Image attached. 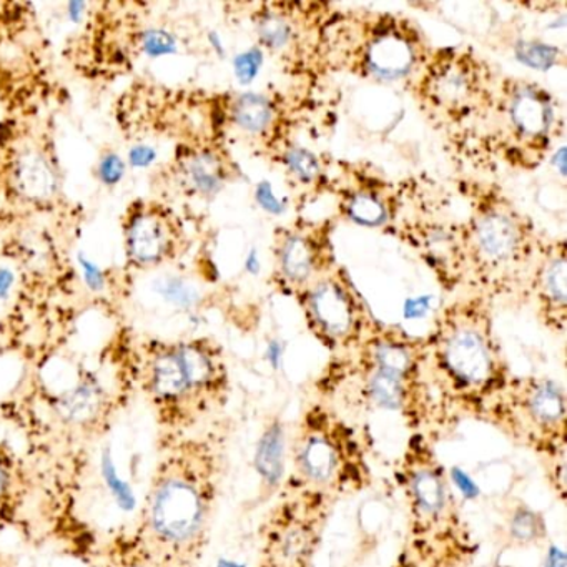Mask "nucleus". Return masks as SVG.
Instances as JSON below:
<instances>
[{
	"instance_id": "1",
	"label": "nucleus",
	"mask_w": 567,
	"mask_h": 567,
	"mask_svg": "<svg viewBox=\"0 0 567 567\" xmlns=\"http://www.w3.org/2000/svg\"><path fill=\"white\" fill-rule=\"evenodd\" d=\"M137 396L134 338H118L95 363L58 353L29 364L0 400V420L21 441L35 484L39 543H52L87 563L95 536L82 499L95 450Z\"/></svg>"
},
{
	"instance_id": "2",
	"label": "nucleus",
	"mask_w": 567,
	"mask_h": 567,
	"mask_svg": "<svg viewBox=\"0 0 567 567\" xmlns=\"http://www.w3.org/2000/svg\"><path fill=\"white\" fill-rule=\"evenodd\" d=\"M234 433V420L224 414L200 430L155 441L157 460L132 527L172 567H198L207 554Z\"/></svg>"
},
{
	"instance_id": "3",
	"label": "nucleus",
	"mask_w": 567,
	"mask_h": 567,
	"mask_svg": "<svg viewBox=\"0 0 567 567\" xmlns=\"http://www.w3.org/2000/svg\"><path fill=\"white\" fill-rule=\"evenodd\" d=\"M315 398L343 414H396L411 434L434 443L457 423L427 378L423 338L377 323L357 348L327 364Z\"/></svg>"
},
{
	"instance_id": "4",
	"label": "nucleus",
	"mask_w": 567,
	"mask_h": 567,
	"mask_svg": "<svg viewBox=\"0 0 567 567\" xmlns=\"http://www.w3.org/2000/svg\"><path fill=\"white\" fill-rule=\"evenodd\" d=\"M134 371L157 437L200 430L224 416L230 403L227 357L214 338H134Z\"/></svg>"
},
{
	"instance_id": "5",
	"label": "nucleus",
	"mask_w": 567,
	"mask_h": 567,
	"mask_svg": "<svg viewBox=\"0 0 567 567\" xmlns=\"http://www.w3.org/2000/svg\"><path fill=\"white\" fill-rule=\"evenodd\" d=\"M427 378L454 420H480L513 378L483 298L447 307L423 338Z\"/></svg>"
},
{
	"instance_id": "6",
	"label": "nucleus",
	"mask_w": 567,
	"mask_h": 567,
	"mask_svg": "<svg viewBox=\"0 0 567 567\" xmlns=\"http://www.w3.org/2000/svg\"><path fill=\"white\" fill-rule=\"evenodd\" d=\"M406 504L403 546L420 567H471L480 547L434 441L411 434L396 463Z\"/></svg>"
},
{
	"instance_id": "7",
	"label": "nucleus",
	"mask_w": 567,
	"mask_h": 567,
	"mask_svg": "<svg viewBox=\"0 0 567 567\" xmlns=\"http://www.w3.org/2000/svg\"><path fill=\"white\" fill-rule=\"evenodd\" d=\"M371 484L367 444L350 417L318 398L305 404L288 436L285 489L320 494L337 503Z\"/></svg>"
},
{
	"instance_id": "8",
	"label": "nucleus",
	"mask_w": 567,
	"mask_h": 567,
	"mask_svg": "<svg viewBox=\"0 0 567 567\" xmlns=\"http://www.w3.org/2000/svg\"><path fill=\"white\" fill-rule=\"evenodd\" d=\"M463 267L489 290L509 291L536 261L533 225L499 195H487L461 228ZM540 251V250H539Z\"/></svg>"
},
{
	"instance_id": "9",
	"label": "nucleus",
	"mask_w": 567,
	"mask_h": 567,
	"mask_svg": "<svg viewBox=\"0 0 567 567\" xmlns=\"http://www.w3.org/2000/svg\"><path fill=\"white\" fill-rule=\"evenodd\" d=\"M480 421L537 460L567 454L566 390L549 377H514L489 401Z\"/></svg>"
},
{
	"instance_id": "10",
	"label": "nucleus",
	"mask_w": 567,
	"mask_h": 567,
	"mask_svg": "<svg viewBox=\"0 0 567 567\" xmlns=\"http://www.w3.org/2000/svg\"><path fill=\"white\" fill-rule=\"evenodd\" d=\"M334 504L320 494L284 487L261 523L255 567H315Z\"/></svg>"
},
{
	"instance_id": "11",
	"label": "nucleus",
	"mask_w": 567,
	"mask_h": 567,
	"mask_svg": "<svg viewBox=\"0 0 567 567\" xmlns=\"http://www.w3.org/2000/svg\"><path fill=\"white\" fill-rule=\"evenodd\" d=\"M298 301L311 334L333 357L357 348L374 324L350 278L340 268L305 288Z\"/></svg>"
},
{
	"instance_id": "12",
	"label": "nucleus",
	"mask_w": 567,
	"mask_h": 567,
	"mask_svg": "<svg viewBox=\"0 0 567 567\" xmlns=\"http://www.w3.org/2000/svg\"><path fill=\"white\" fill-rule=\"evenodd\" d=\"M121 234L125 265L135 271L167 267L188 248L184 221L164 198H135L122 214Z\"/></svg>"
},
{
	"instance_id": "13",
	"label": "nucleus",
	"mask_w": 567,
	"mask_h": 567,
	"mask_svg": "<svg viewBox=\"0 0 567 567\" xmlns=\"http://www.w3.org/2000/svg\"><path fill=\"white\" fill-rule=\"evenodd\" d=\"M417 94L434 117L466 121L491 105V87L486 68L474 55L457 51L437 52L424 62Z\"/></svg>"
},
{
	"instance_id": "14",
	"label": "nucleus",
	"mask_w": 567,
	"mask_h": 567,
	"mask_svg": "<svg viewBox=\"0 0 567 567\" xmlns=\"http://www.w3.org/2000/svg\"><path fill=\"white\" fill-rule=\"evenodd\" d=\"M501 125L519 154L527 161L543 157L553 142L557 107L553 95L533 82H504L497 101Z\"/></svg>"
},
{
	"instance_id": "15",
	"label": "nucleus",
	"mask_w": 567,
	"mask_h": 567,
	"mask_svg": "<svg viewBox=\"0 0 567 567\" xmlns=\"http://www.w3.org/2000/svg\"><path fill=\"white\" fill-rule=\"evenodd\" d=\"M424 49L420 34L393 18H378L361 31L360 49H354V68L377 81H403L423 68Z\"/></svg>"
},
{
	"instance_id": "16",
	"label": "nucleus",
	"mask_w": 567,
	"mask_h": 567,
	"mask_svg": "<svg viewBox=\"0 0 567 567\" xmlns=\"http://www.w3.org/2000/svg\"><path fill=\"white\" fill-rule=\"evenodd\" d=\"M275 280L287 293L300 295L315 280L333 270L330 238L324 227L298 225L275 237Z\"/></svg>"
},
{
	"instance_id": "17",
	"label": "nucleus",
	"mask_w": 567,
	"mask_h": 567,
	"mask_svg": "<svg viewBox=\"0 0 567 567\" xmlns=\"http://www.w3.org/2000/svg\"><path fill=\"white\" fill-rule=\"evenodd\" d=\"M231 178L230 162L212 144H178L174 157L155 172L152 182L174 185L178 195L195 200H214Z\"/></svg>"
},
{
	"instance_id": "18",
	"label": "nucleus",
	"mask_w": 567,
	"mask_h": 567,
	"mask_svg": "<svg viewBox=\"0 0 567 567\" xmlns=\"http://www.w3.org/2000/svg\"><path fill=\"white\" fill-rule=\"evenodd\" d=\"M38 484L21 447L0 440V530L39 543L35 524Z\"/></svg>"
},
{
	"instance_id": "19",
	"label": "nucleus",
	"mask_w": 567,
	"mask_h": 567,
	"mask_svg": "<svg viewBox=\"0 0 567 567\" xmlns=\"http://www.w3.org/2000/svg\"><path fill=\"white\" fill-rule=\"evenodd\" d=\"M529 291L544 327L563 334L567 320V260L564 240L540 248L529 275Z\"/></svg>"
},
{
	"instance_id": "20",
	"label": "nucleus",
	"mask_w": 567,
	"mask_h": 567,
	"mask_svg": "<svg viewBox=\"0 0 567 567\" xmlns=\"http://www.w3.org/2000/svg\"><path fill=\"white\" fill-rule=\"evenodd\" d=\"M494 543L504 550L543 547L549 539L546 517L523 497L511 496L497 513Z\"/></svg>"
},
{
	"instance_id": "21",
	"label": "nucleus",
	"mask_w": 567,
	"mask_h": 567,
	"mask_svg": "<svg viewBox=\"0 0 567 567\" xmlns=\"http://www.w3.org/2000/svg\"><path fill=\"white\" fill-rule=\"evenodd\" d=\"M85 564L87 567H172L132 526H117L99 534Z\"/></svg>"
},
{
	"instance_id": "22",
	"label": "nucleus",
	"mask_w": 567,
	"mask_h": 567,
	"mask_svg": "<svg viewBox=\"0 0 567 567\" xmlns=\"http://www.w3.org/2000/svg\"><path fill=\"white\" fill-rule=\"evenodd\" d=\"M255 464L260 476V499L261 503H267L280 494L287 477L288 436L280 414H271V417L265 421Z\"/></svg>"
},
{
	"instance_id": "23",
	"label": "nucleus",
	"mask_w": 567,
	"mask_h": 567,
	"mask_svg": "<svg viewBox=\"0 0 567 567\" xmlns=\"http://www.w3.org/2000/svg\"><path fill=\"white\" fill-rule=\"evenodd\" d=\"M227 118L241 134L268 137L278 122L277 105L267 95L245 92L231 99L227 105Z\"/></svg>"
},
{
	"instance_id": "24",
	"label": "nucleus",
	"mask_w": 567,
	"mask_h": 567,
	"mask_svg": "<svg viewBox=\"0 0 567 567\" xmlns=\"http://www.w3.org/2000/svg\"><path fill=\"white\" fill-rule=\"evenodd\" d=\"M255 32L261 48L280 52L297 41V22L285 6L270 4L255 16Z\"/></svg>"
},
{
	"instance_id": "25",
	"label": "nucleus",
	"mask_w": 567,
	"mask_h": 567,
	"mask_svg": "<svg viewBox=\"0 0 567 567\" xmlns=\"http://www.w3.org/2000/svg\"><path fill=\"white\" fill-rule=\"evenodd\" d=\"M343 212L353 224L367 228H380L388 224L391 208L381 192L373 188H358L343 200Z\"/></svg>"
},
{
	"instance_id": "26",
	"label": "nucleus",
	"mask_w": 567,
	"mask_h": 567,
	"mask_svg": "<svg viewBox=\"0 0 567 567\" xmlns=\"http://www.w3.org/2000/svg\"><path fill=\"white\" fill-rule=\"evenodd\" d=\"M34 12L32 6L19 2H0V48L24 38Z\"/></svg>"
},
{
	"instance_id": "27",
	"label": "nucleus",
	"mask_w": 567,
	"mask_h": 567,
	"mask_svg": "<svg viewBox=\"0 0 567 567\" xmlns=\"http://www.w3.org/2000/svg\"><path fill=\"white\" fill-rule=\"evenodd\" d=\"M284 165L291 177L297 178L300 184L310 185L320 178L321 165L317 155L305 147H287L284 152Z\"/></svg>"
},
{
	"instance_id": "28",
	"label": "nucleus",
	"mask_w": 567,
	"mask_h": 567,
	"mask_svg": "<svg viewBox=\"0 0 567 567\" xmlns=\"http://www.w3.org/2000/svg\"><path fill=\"white\" fill-rule=\"evenodd\" d=\"M516 58L534 71L547 72L560 64L564 52L540 41H523L516 48Z\"/></svg>"
},
{
	"instance_id": "29",
	"label": "nucleus",
	"mask_w": 567,
	"mask_h": 567,
	"mask_svg": "<svg viewBox=\"0 0 567 567\" xmlns=\"http://www.w3.org/2000/svg\"><path fill=\"white\" fill-rule=\"evenodd\" d=\"M567 454H560V456L549 457V460L539 461L540 466L544 470V476H546L547 486L553 491L554 496L557 497L559 503L566 504L567 497Z\"/></svg>"
},
{
	"instance_id": "30",
	"label": "nucleus",
	"mask_w": 567,
	"mask_h": 567,
	"mask_svg": "<svg viewBox=\"0 0 567 567\" xmlns=\"http://www.w3.org/2000/svg\"><path fill=\"white\" fill-rule=\"evenodd\" d=\"M125 167H127V162H125L117 152L109 148V151L99 158L95 175H97L99 181H101V184L105 185V187H115V185L124 178Z\"/></svg>"
},
{
	"instance_id": "31",
	"label": "nucleus",
	"mask_w": 567,
	"mask_h": 567,
	"mask_svg": "<svg viewBox=\"0 0 567 567\" xmlns=\"http://www.w3.org/2000/svg\"><path fill=\"white\" fill-rule=\"evenodd\" d=\"M235 75L241 84H250L260 74L261 65H264V49L251 48L250 51L235 58Z\"/></svg>"
},
{
	"instance_id": "32",
	"label": "nucleus",
	"mask_w": 567,
	"mask_h": 567,
	"mask_svg": "<svg viewBox=\"0 0 567 567\" xmlns=\"http://www.w3.org/2000/svg\"><path fill=\"white\" fill-rule=\"evenodd\" d=\"M255 198H257L258 205L268 214L281 215L285 212V204L274 194L270 182L258 184L257 190H255Z\"/></svg>"
},
{
	"instance_id": "33",
	"label": "nucleus",
	"mask_w": 567,
	"mask_h": 567,
	"mask_svg": "<svg viewBox=\"0 0 567 567\" xmlns=\"http://www.w3.org/2000/svg\"><path fill=\"white\" fill-rule=\"evenodd\" d=\"M433 297L431 295H423V297L408 298L404 301L403 315L406 320H420L427 311L431 310Z\"/></svg>"
},
{
	"instance_id": "34",
	"label": "nucleus",
	"mask_w": 567,
	"mask_h": 567,
	"mask_svg": "<svg viewBox=\"0 0 567 567\" xmlns=\"http://www.w3.org/2000/svg\"><path fill=\"white\" fill-rule=\"evenodd\" d=\"M391 567H420L417 566L416 560H414V557L411 556L410 550L406 549V547H401L400 553H398V556L394 557L393 564H391Z\"/></svg>"
},
{
	"instance_id": "35",
	"label": "nucleus",
	"mask_w": 567,
	"mask_h": 567,
	"mask_svg": "<svg viewBox=\"0 0 567 567\" xmlns=\"http://www.w3.org/2000/svg\"><path fill=\"white\" fill-rule=\"evenodd\" d=\"M260 258H258L257 250H251L248 254L247 261H245V268H247L248 274L258 275L260 271Z\"/></svg>"
},
{
	"instance_id": "36",
	"label": "nucleus",
	"mask_w": 567,
	"mask_h": 567,
	"mask_svg": "<svg viewBox=\"0 0 567 567\" xmlns=\"http://www.w3.org/2000/svg\"><path fill=\"white\" fill-rule=\"evenodd\" d=\"M566 151H564V147H559V151H557V154L554 155V165H557V168H559V174L564 175L566 174V167H564V164H566Z\"/></svg>"
},
{
	"instance_id": "37",
	"label": "nucleus",
	"mask_w": 567,
	"mask_h": 567,
	"mask_svg": "<svg viewBox=\"0 0 567 567\" xmlns=\"http://www.w3.org/2000/svg\"><path fill=\"white\" fill-rule=\"evenodd\" d=\"M0 567H21L18 564V560L11 556V554L6 553V550L0 549Z\"/></svg>"
}]
</instances>
